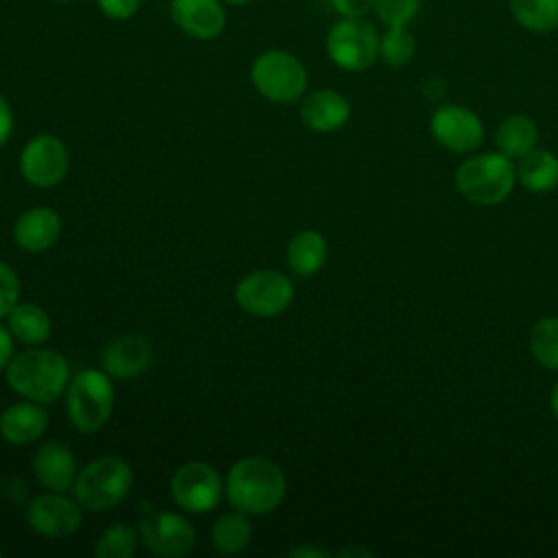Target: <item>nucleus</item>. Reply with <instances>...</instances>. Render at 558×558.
Masks as SVG:
<instances>
[{
	"label": "nucleus",
	"instance_id": "obj_19",
	"mask_svg": "<svg viewBox=\"0 0 558 558\" xmlns=\"http://www.w3.org/2000/svg\"><path fill=\"white\" fill-rule=\"evenodd\" d=\"M48 429V412L41 403L17 401L0 414V436L11 445H31Z\"/></svg>",
	"mask_w": 558,
	"mask_h": 558
},
{
	"label": "nucleus",
	"instance_id": "obj_27",
	"mask_svg": "<svg viewBox=\"0 0 558 558\" xmlns=\"http://www.w3.org/2000/svg\"><path fill=\"white\" fill-rule=\"evenodd\" d=\"M416 52V39L408 26H386L379 35V59L390 68H403Z\"/></svg>",
	"mask_w": 558,
	"mask_h": 558
},
{
	"label": "nucleus",
	"instance_id": "obj_29",
	"mask_svg": "<svg viewBox=\"0 0 558 558\" xmlns=\"http://www.w3.org/2000/svg\"><path fill=\"white\" fill-rule=\"evenodd\" d=\"M421 9V0H375L373 11L384 26H408Z\"/></svg>",
	"mask_w": 558,
	"mask_h": 558
},
{
	"label": "nucleus",
	"instance_id": "obj_15",
	"mask_svg": "<svg viewBox=\"0 0 558 558\" xmlns=\"http://www.w3.org/2000/svg\"><path fill=\"white\" fill-rule=\"evenodd\" d=\"M299 118L307 129L316 133H331L349 122L351 102L336 89H314L301 98Z\"/></svg>",
	"mask_w": 558,
	"mask_h": 558
},
{
	"label": "nucleus",
	"instance_id": "obj_3",
	"mask_svg": "<svg viewBox=\"0 0 558 558\" xmlns=\"http://www.w3.org/2000/svg\"><path fill=\"white\" fill-rule=\"evenodd\" d=\"M131 486V466L118 456H100L76 473L72 493L83 510L105 512L118 506L129 495Z\"/></svg>",
	"mask_w": 558,
	"mask_h": 558
},
{
	"label": "nucleus",
	"instance_id": "obj_14",
	"mask_svg": "<svg viewBox=\"0 0 558 558\" xmlns=\"http://www.w3.org/2000/svg\"><path fill=\"white\" fill-rule=\"evenodd\" d=\"M172 24L196 41L218 39L227 28L222 0H170Z\"/></svg>",
	"mask_w": 558,
	"mask_h": 558
},
{
	"label": "nucleus",
	"instance_id": "obj_25",
	"mask_svg": "<svg viewBox=\"0 0 558 558\" xmlns=\"http://www.w3.org/2000/svg\"><path fill=\"white\" fill-rule=\"evenodd\" d=\"M514 22L536 35L558 31V0H510Z\"/></svg>",
	"mask_w": 558,
	"mask_h": 558
},
{
	"label": "nucleus",
	"instance_id": "obj_30",
	"mask_svg": "<svg viewBox=\"0 0 558 558\" xmlns=\"http://www.w3.org/2000/svg\"><path fill=\"white\" fill-rule=\"evenodd\" d=\"M20 277L17 272L0 262V318H7V314L13 310V305L20 301Z\"/></svg>",
	"mask_w": 558,
	"mask_h": 558
},
{
	"label": "nucleus",
	"instance_id": "obj_18",
	"mask_svg": "<svg viewBox=\"0 0 558 558\" xmlns=\"http://www.w3.org/2000/svg\"><path fill=\"white\" fill-rule=\"evenodd\" d=\"M33 471L37 482L54 493H68L74 486L76 480V460L68 445L59 440L44 442L35 458H33Z\"/></svg>",
	"mask_w": 558,
	"mask_h": 558
},
{
	"label": "nucleus",
	"instance_id": "obj_40",
	"mask_svg": "<svg viewBox=\"0 0 558 558\" xmlns=\"http://www.w3.org/2000/svg\"><path fill=\"white\" fill-rule=\"evenodd\" d=\"M0 556H2V551H0Z\"/></svg>",
	"mask_w": 558,
	"mask_h": 558
},
{
	"label": "nucleus",
	"instance_id": "obj_8",
	"mask_svg": "<svg viewBox=\"0 0 558 558\" xmlns=\"http://www.w3.org/2000/svg\"><path fill=\"white\" fill-rule=\"evenodd\" d=\"M294 301V286L281 270L262 268L244 275L235 286V303L251 316L275 318Z\"/></svg>",
	"mask_w": 558,
	"mask_h": 558
},
{
	"label": "nucleus",
	"instance_id": "obj_16",
	"mask_svg": "<svg viewBox=\"0 0 558 558\" xmlns=\"http://www.w3.org/2000/svg\"><path fill=\"white\" fill-rule=\"evenodd\" d=\"M61 235V216L46 205H37L20 214L13 225V240L22 251L44 253L57 244Z\"/></svg>",
	"mask_w": 558,
	"mask_h": 558
},
{
	"label": "nucleus",
	"instance_id": "obj_33",
	"mask_svg": "<svg viewBox=\"0 0 558 558\" xmlns=\"http://www.w3.org/2000/svg\"><path fill=\"white\" fill-rule=\"evenodd\" d=\"M11 133H13V109L9 100L0 94V148L9 142Z\"/></svg>",
	"mask_w": 558,
	"mask_h": 558
},
{
	"label": "nucleus",
	"instance_id": "obj_39",
	"mask_svg": "<svg viewBox=\"0 0 558 558\" xmlns=\"http://www.w3.org/2000/svg\"><path fill=\"white\" fill-rule=\"evenodd\" d=\"M52 2H63V4H72V2H78V0H52Z\"/></svg>",
	"mask_w": 558,
	"mask_h": 558
},
{
	"label": "nucleus",
	"instance_id": "obj_34",
	"mask_svg": "<svg viewBox=\"0 0 558 558\" xmlns=\"http://www.w3.org/2000/svg\"><path fill=\"white\" fill-rule=\"evenodd\" d=\"M13 333L9 331V327L0 325V371H4L9 366V362L13 360Z\"/></svg>",
	"mask_w": 558,
	"mask_h": 558
},
{
	"label": "nucleus",
	"instance_id": "obj_5",
	"mask_svg": "<svg viewBox=\"0 0 558 558\" xmlns=\"http://www.w3.org/2000/svg\"><path fill=\"white\" fill-rule=\"evenodd\" d=\"M113 384L111 375L98 368L78 371L65 390V412L74 429L94 434L105 427L113 412Z\"/></svg>",
	"mask_w": 558,
	"mask_h": 558
},
{
	"label": "nucleus",
	"instance_id": "obj_7",
	"mask_svg": "<svg viewBox=\"0 0 558 558\" xmlns=\"http://www.w3.org/2000/svg\"><path fill=\"white\" fill-rule=\"evenodd\" d=\"M331 63L344 72H362L379 59V33L364 17H340L325 37Z\"/></svg>",
	"mask_w": 558,
	"mask_h": 558
},
{
	"label": "nucleus",
	"instance_id": "obj_23",
	"mask_svg": "<svg viewBox=\"0 0 558 558\" xmlns=\"http://www.w3.org/2000/svg\"><path fill=\"white\" fill-rule=\"evenodd\" d=\"M536 140H538V129L534 120L523 113L508 116L506 120L499 122L495 131L497 150L510 159H521L523 155H527L536 146Z\"/></svg>",
	"mask_w": 558,
	"mask_h": 558
},
{
	"label": "nucleus",
	"instance_id": "obj_12",
	"mask_svg": "<svg viewBox=\"0 0 558 558\" xmlns=\"http://www.w3.org/2000/svg\"><path fill=\"white\" fill-rule=\"evenodd\" d=\"M429 133L451 153H471L484 140V124L475 111L462 105H442L429 118Z\"/></svg>",
	"mask_w": 558,
	"mask_h": 558
},
{
	"label": "nucleus",
	"instance_id": "obj_26",
	"mask_svg": "<svg viewBox=\"0 0 558 558\" xmlns=\"http://www.w3.org/2000/svg\"><path fill=\"white\" fill-rule=\"evenodd\" d=\"M530 353L547 371H558V316H545L530 329Z\"/></svg>",
	"mask_w": 558,
	"mask_h": 558
},
{
	"label": "nucleus",
	"instance_id": "obj_35",
	"mask_svg": "<svg viewBox=\"0 0 558 558\" xmlns=\"http://www.w3.org/2000/svg\"><path fill=\"white\" fill-rule=\"evenodd\" d=\"M2 493H4L11 501L20 504V501L28 495V486H26L20 477H7V480L2 482Z\"/></svg>",
	"mask_w": 558,
	"mask_h": 558
},
{
	"label": "nucleus",
	"instance_id": "obj_24",
	"mask_svg": "<svg viewBox=\"0 0 558 558\" xmlns=\"http://www.w3.org/2000/svg\"><path fill=\"white\" fill-rule=\"evenodd\" d=\"M251 534H253V527L244 512H240V510L227 512V514L218 517L211 525V545L216 551H220L225 556H233V554H240L242 549H246Z\"/></svg>",
	"mask_w": 558,
	"mask_h": 558
},
{
	"label": "nucleus",
	"instance_id": "obj_22",
	"mask_svg": "<svg viewBox=\"0 0 558 558\" xmlns=\"http://www.w3.org/2000/svg\"><path fill=\"white\" fill-rule=\"evenodd\" d=\"M7 327L22 344H41L50 338L52 323L44 307L37 303H15L7 314Z\"/></svg>",
	"mask_w": 558,
	"mask_h": 558
},
{
	"label": "nucleus",
	"instance_id": "obj_2",
	"mask_svg": "<svg viewBox=\"0 0 558 558\" xmlns=\"http://www.w3.org/2000/svg\"><path fill=\"white\" fill-rule=\"evenodd\" d=\"M7 384L24 399L50 405L65 395L70 384L68 360L52 349H28L9 362L4 368Z\"/></svg>",
	"mask_w": 558,
	"mask_h": 558
},
{
	"label": "nucleus",
	"instance_id": "obj_11",
	"mask_svg": "<svg viewBox=\"0 0 558 558\" xmlns=\"http://www.w3.org/2000/svg\"><path fill=\"white\" fill-rule=\"evenodd\" d=\"M140 541L148 551L161 558H181L194 549L196 530L177 512H150L137 525Z\"/></svg>",
	"mask_w": 558,
	"mask_h": 558
},
{
	"label": "nucleus",
	"instance_id": "obj_1",
	"mask_svg": "<svg viewBox=\"0 0 558 558\" xmlns=\"http://www.w3.org/2000/svg\"><path fill=\"white\" fill-rule=\"evenodd\" d=\"M286 475L277 462L266 456H246L231 464L225 493L229 504L246 517L272 512L286 497Z\"/></svg>",
	"mask_w": 558,
	"mask_h": 558
},
{
	"label": "nucleus",
	"instance_id": "obj_10",
	"mask_svg": "<svg viewBox=\"0 0 558 558\" xmlns=\"http://www.w3.org/2000/svg\"><path fill=\"white\" fill-rule=\"evenodd\" d=\"M68 166L70 153L52 133L31 137L20 153V174L35 187H54L63 181Z\"/></svg>",
	"mask_w": 558,
	"mask_h": 558
},
{
	"label": "nucleus",
	"instance_id": "obj_6",
	"mask_svg": "<svg viewBox=\"0 0 558 558\" xmlns=\"http://www.w3.org/2000/svg\"><path fill=\"white\" fill-rule=\"evenodd\" d=\"M251 83L257 94L277 105H290L305 96L310 74L303 61L288 50H264L251 65Z\"/></svg>",
	"mask_w": 558,
	"mask_h": 558
},
{
	"label": "nucleus",
	"instance_id": "obj_4",
	"mask_svg": "<svg viewBox=\"0 0 558 558\" xmlns=\"http://www.w3.org/2000/svg\"><path fill=\"white\" fill-rule=\"evenodd\" d=\"M517 183V168L504 153H482L462 161L456 170L458 192L475 205L506 201Z\"/></svg>",
	"mask_w": 558,
	"mask_h": 558
},
{
	"label": "nucleus",
	"instance_id": "obj_37",
	"mask_svg": "<svg viewBox=\"0 0 558 558\" xmlns=\"http://www.w3.org/2000/svg\"><path fill=\"white\" fill-rule=\"evenodd\" d=\"M549 408H551L554 418L558 421V381H556V384H554V388H551V395H549Z\"/></svg>",
	"mask_w": 558,
	"mask_h": 558
},
{
	"label": "nucleus",
	"instance_id": "obj_13",
	"mask_svg": "<svg viewBox=\"0 0 558 558\" xmlns=\"http://www.w3.org/2000/svg\"><path fill=\"white\" fill-rule=\"evenodd\" d=\"M78 501L68 499L63 493H44L26 506V521L33 532L48 538H63L78 530L81 525Z\"/></svg>",
	"mask_w": 558,
	"mask_h": 558
},
{
	"label": "nucleus",
	"instance_id": "obj_17",
	"mask_svg": "<svg viewBox=\"0 0 558 558\" xmlns=\"http://www.w3.org/2000/svg\"><path fill=\"white\" fill-rule=\"evenodd\" d=\"M153 362V347L140 333H126L111 340L102 351V371L118 379L142 375Z\"/></svg>",
	"mask_w": 558,
	"mask_h": 558
},
{
	"label": "nucleus",
	"instance_id": "obj_31",
	"mask_svg": "<svg viewBox=\"0 0 558 558\" xmlns=\"http://www.w3.org/2000/svg\"><path fill=\"white\" fill-rule=\"evenodd\" d=\"M94 2H96V9L105 17L116 20V22L131 20L142 7V0H94Z\"/></svg>",
	"mask_w": 558,
	"mask_h": 558
},
{
	"label": "nucleus",
	"instance_id": "obj_38",
	"mask_svg": "<svg viewBox=\"0 0 558 558\" xmlns=\"http://www.w3.org/2000/svg\"><path fill=\"white\" fill-rule=\"evenodd\" d=\"M222 2H225V7H246V4H251L255 0H222Z\"/></svg>",
	"mask_w": 558,
	"mask_h": 558
},
{
	"label": "nucleus",
	"instance_id": "obj_21",
	"mask_svg": "<svg viewBox=\"0 0 558 558\" xmlns=\"http://www.w3.org/2000/svg\"><path fill=\"white\" fill-rule=\"evenodd\" d=\"M514 168L519 185L532 194H545L558 185V157L551 150L532 148Z\"/></svg>",
	"mask_w": 558,
	"mask_h": 558
},
{
	"label": "nucleus",
	"instance_id": "obj_28",
	"mask_svg": "<svg viewBox=\"0 0 558 558\" xmlns=\"http://www.w3.org/2000/svg\"><path fill=\"white\" fill-rule=\"evenodd\" d=\"M137 549V532L118 521V523H111L96 541V547H94V554L98 558H131Z\"/></svg>",
	"mask_w": 558,
	"mask_h": 558
},
{
	"label": "nucleus",
	"instance_id": "obj_20",
	"mask_svg": "<svg viewBox=\"0 0 558 558\" xmlns=\"http://www.w3.org/2000/svg\"><path fill=\"white\" fill-rule=\"evenodd\" d=\"M327 259V242L323 233L314 229H303L292 235L286 248V262L292 275L312 277L316 275Z\"/></svg>",
	"mask_w": 558,
	"mask_h": 558
},
{
	"label": "nucleus",
	"instance_id": "obj_9",
	"mask_svg": "<svg viewBox=\"0 0 558 558\" xmlns=\"http://www.w3.org/2000/svg\"><path fill=\"white\" fill-rule=\"evenodd\" d=\"M222 480L207 462H185L170 477L174 504L187 512H211L222 497Z\"/></svg>",
	"mask_w": 558,
	"mask_h": 558
},
{
	"label": "nucleus",
	"instance_id": "obj_32",
	"mask_svg": "<svg viewBox=\"0 0 558 558\" xmlns=\"http://www.w3.org/2000/svg\"><path fill=\"white\" fill-rule=\"evenodd\" d=\"M329 4L340 17H364L373 11L375 0H329Z\"/></svg>",
	"mask_w": 558,
	"mask_h": 558
},
{
	"label": "nucleus",
	"instance_id": "obj_36",
	"mask_svg": "<svg viewBox=\"0 0 558 558\" xmlns=\"http://www.w3.org/2000/svg\"><path fill=\"white\" fill-rule=\"evenodd\" d=\"M288 556H292V558H327L329 554L318 547H294L288 551Z\"/></svg>",
	"mask_w": 558,
	"mask_h": 558
}]
</instances>
